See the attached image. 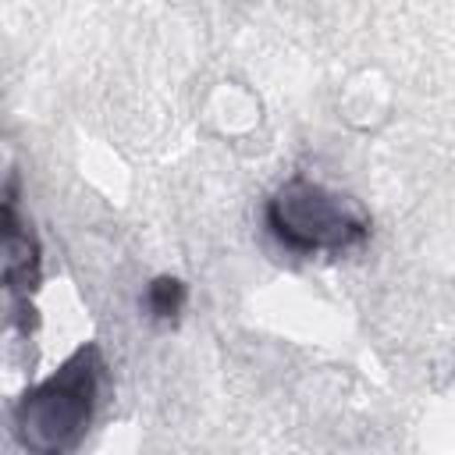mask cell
<instances>
[{"label": "cell", "instance_id": "cell-1", "mask_svg": "<svg viewBox=\"0 0 455 455\" xmlns=\"http://www.w3.org/2000/svg\"><path fill=\"white\" fill-rule=\"evenodd\" d=\"M100 345H78L46 380L28 387L14 405V437L28 455H71L96 416L103 380Z\"/></svg>", "mask_w": 455, "mask_h": 455}, {"label": "cell", "instance_id": "cell-2", "mask_svg": "<svg viewBox=\"0 0 455 455\" xmlns=\"http://www.w3.org/2000/svg\"><path fill=\"white\" fill-rule=\"evenodd\" d=\"M267 228L284 249L302 256H341L370 238V217L363 206L306 174H295L274 188L267 199Z\"/></svg>", "mask_w": 455, "mask_h": 455}, {"label": "cell", "instance_id": "cell-3", "mask_svg": "<svg viewBox=\"0 0 455 455\" xmlns=\"http://www.w3.org/2000/svg\"><path fill=\"white\" fill-rule=\"evenodd\" d=\"M36 281H39V242L18 220L14 188L7 185V199H4V284L18 302H25L28 291L36 288Z\"/></svg>", "mask_w": 455, "mask_h": 455}, {"label": "cell", "instance_id": "cell-4", "mask_svg": "<svg viewBox=\"0 0 455 455\" xmlns=\"http://www.w3.org/2000/svg\"><path fill=\"white\" fill-rule=\"evenodd\" d=\"M185 299H188L185 281H178V277H156V281L149 284V291H146V309H149L156 320H174V316L181 313Z\"/></svg>", "mask_w": 455, "mask_h": 455}]
</instances>
